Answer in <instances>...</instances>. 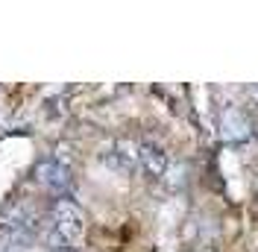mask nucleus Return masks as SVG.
<instances>
[{"label":"nucleus","mask_w":258,"mask_h":252,"mask_svg":"<svg viewBox=\"0 0 258 252\" xmlns=\"http://www.w3.org/2000/svg\"><path fill=\"white\" fill-rule=\"evenodd\" d=\"M246 97L252 100V106H258V85H249V88H246Z\"/></svg>","instance_id":"obj_7"},{"label":"nucleus","mask_w":258,"mask_h":252,"mask_svg":"<svg viewBox=\"0 0 258 252\" xmlns=\"http://www.w3.org/2000/svg\"><path fill=\"white\" fill-rule=\"evenodd\" d=\"M53 161H59L62 167H71V164H74V147L64 144V141H59L56 144V150H53Z\"/></svg>","instance_id":"obj_6"},{"label":"nucleus","mask_w":258,"mask_h":252,"mask_svg":"<svg viewBox=\"0 0 258 252\" xmlns=\"http://www.w3.org/2000/svg\"><path fill=\"white\" fill-rule=\"evenodd\" d=\"M138 164L150 179H161L170 167V156L164 153V147L159 144H141V156H138Z\"/></svg>","instance_id":"obj_3"},{"label":"nucleus","mask_w":258,"mask_h":252,"mask_svg":"<svg viewBox=\"0 0 258 252\" xmlns=\"http://www.w3.org/2000/svg\"><path fill=\"white\" fill-rule=\"evenodd\" d=\"M44 240H47V252H80L74 243H68V240H64L59 232H56V229H50Z\"/></svg>","instance_id":"obj_5"},{"label":"nucleus","mask_w":258,"mask_h":252,"mask_svg":"<svg viewBox=\"0 0 258 252\" xmlns=\"http://www.w3.org/2000/svg\"><path fill=\"white\" fill-rule=\"evenodd\" d=\"M35 176H38V182L50 188L53 194H59L64 197L71 185H74V176H71V167H62L59 161H53V158H44V161H38V167H35Z\"/></svg>","instance_id":"obj_2"},{"label":"nucleus","mask_w":258,"mask_h":252,"mask_svg":"<svg viewBox=\"0 0 258 252\" xmlns=\"http://www.w3.org/2000/svg\"><path fill=\"white\" fill-rule=\"evenodd\" d=\"M114 156H117V161H120L123 167H135V164H138V156H141V144L135 141V138H117Z\"/></svg>","instance_id":"obj_4"},{"label":"nucleus","mask_w":258,"mask_h":252,"mask_svg":"<svg viewBox=\"0 0 258 252\" xmlns=\"http://www.w3.org/2000/svg\"><path fill=\"white\" fill-rule=\"evenodd\" d=\"M50 217H53V229L68 240V243H80L85 235V214L82 208L71 197H56L50 205Z\"/></svg>","instance_id":"obj_1"}]
</instances>
